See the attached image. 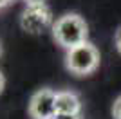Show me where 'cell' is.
I'll list each match as a JSON object with an SVG mask.
<instances>
[{"label": "cell", "mask_w": 121, "mask_h": 119, "mask_svg": "<svg viewBox=\"0 0 121 119\" xmlns=\"http://www.w3.org/2000/svg\"><path fill=\"white\" fill-rule=\"evenodd\" d=\"M51 31H52V38L56 40V43L67 51L76 45L85 43L87 36H89L87 22L76 13H67L60 18H56Z\"/></svg>", "instance_id": "1"}, {"label": "cell", "mask_w": 121, "mask_h": 119, "mask_svg": "<svg viewBox=\"0 0 121 119\" xmlns=\"http://www.w3.org/2000/svg\"><path fill=\"white\" fill-rule=\"evenodd\" d=\"M99 51L91 42L76 45L67 51L65 54V67L74 76H89L99 67Z\"/></svg>", "instance_id": "2"}, {"label": "cell", "mask_w": 121, "mask_h": 119, "mask_svg": "<svg viewBox=\"0 0 121 119\" xmlns=\"http://www.w3.org/2000/svg\"><path fill=\"white\" fill-rule=\"evenodd\" d=\"M52 25H54V18L47 4L27 5L20 16V27L29 34H42L49 27L52 29Z\"/></svg>", "instance_id": "3"}, {"label": "cell", "mask_w": 121, "mask_h": 119, "mask_svg": "<svg viewBox=\"0 0 121 119\" xmlns=\"http://www.w3.org/2000/svg\"><path fill=\"white\" fill-rule=\"evenodd\" d=\"M29 115L33 119H54L56 117V92L51 89H40L31 96Z\"/></svg>", "instance_id": "4"}, {"label": "cell", "mask_w": 121, "mask_h": 119, "mask_svg": "<svg viewBox=\"0 0 121 119\" xmlns=\"http://www.w3.org/2000/svg\"><path fill=\"white\" fill-rule=\"evenodd\" d=\"M81 101L71 90L56 92V117H80Z\"/></svg>", "instance_id": "5"}, {"label": "cell", "mask_w": 121, "mask_h": 119, "mask_svg": "<svg viewBox=\"0 0 121 119\" xmlns=\"http://www.w3.org/2000/svg\"><path fill=\"white\" fill-rule=\"evenodd\" d=\"M112 114H114V119H121V96L116 99V103L112 106Z\"/></svg>", "instance_id": "6"}, {"label": "cell", "mask_w": 121, "mask_h": 119, "mask_svg": "<svg viewBox=\"0 0 121 119\" xmlns=\"http://www.w3.org/2000/svg\"><path fill=\"white\" fill-rule=\"evenodd\" d=\"M114 45H116L117 52H119V54H121V25H119V27H117L116 34H114Z\"/></svg>", "instance_id": "7"}, {"label": "cell", "mask_w": 121, "mask_h": 119, "mask_svg": "<svg viewBox=\"0 0 121 119\" xmlns=\"http://www.w3.org/2000/svg\"><path fill=\"white\" fill-rule=\"evenodd\" d=\"M27 2V5H38V4H45V0H24Z\"/></svg>", "instance_id": "8"}, {"label": "cell", "mask_w": 121, "mask_h": 119, "mask_svg": "<svg viewBox=\"0 0 121 119\" xmlns=\"http://www.w3.org/2000/svg\"><path fill=\"white\" fill-rule=\"evenodd\" d=\"M15 2V0H0V9H4V7H7V5H11Z\"/></svg>", "instance_id": "9"}, {"label": "cell", "mask_w": 121, "mask_h": 119, "mask_svg": "<svg viewBox=\"0 0 121 119\" xmlns=\"http://www.w3.org/2000/svg\"><path fill=\"white\" fill-rule=\"evenodd\" d=\"M4 85H5V79H4V74L0 72V92L4 90Z\"/></svg>", "instance_id": "10"}, {"label": "cell", "mask_w": 121, "mask_h": 119, "mask_svg": "<svg viewBox=\"0 0 121 119\" xmlns=\"http://www.w3.org/2000/svg\"><path fill=\"white\" fill-rule=\"evenodd\" d=\"M54 119H80V117H54Z\"/></svg>", "instance_id": "11"}, {"label": "cell", "mask_w": 121, "mask_h": 119, "mask_svg": "<svg viewBox=\"0 0 121 119\" xmlns=\"http://www.w3.org/2000/svg\"><path fill=\"white\" fill-rule=\"evenodd\" d=\"M0 54H2V45H0Z\"/></svg>", "instance_id": "12"}]
</instances>
